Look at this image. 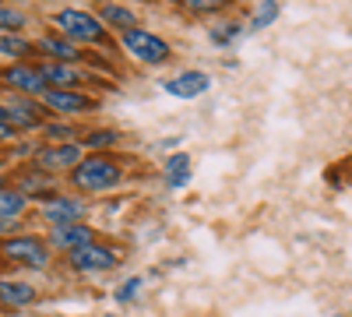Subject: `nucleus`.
<instances>
[{
	"label": "nucleus",
	"mask_w": 352,
	"mask_h": 317,
	"mask_svg": "<svg viewBox=\"0 0 352 317\" xmlns=\"http://www.w3.org/2000/svg\"><path fill=\"white\" fill-rule=\"evenodd\" d=\"M120 166H116L113 159H106V155H96V159H85V162H78L74 166V187L78 190H109V187H116L120 184Z\"/></svg>",
	"instance_id": "obj_1"
},
{
	"label": "nucleus",
	"mask_w": 352,
	"mask_h": 317,
	"mask_svg": "<svg viewBox=\"0 0 352 317\" xmlns=\"http://www.w3.org/2000/svg\"><path fill=\"white\" fill-rule=\"evenodd\" d=\"M53 25L60 28L71 43H102V36H106V28L92 14H88V11H74V8L60 11Z\"/></svg>",
	"instance_id": "obj_2"
},
{
	"label": "nucleus",
	"mask_w": 352,
	"mask_h": 317,
	"mask_svg": "<svg viewBox=\"0 0 352 317\" xmlns=\"http://www.w3.org/2000/svg\"><path fill=\"white\" fill-rule=\"evenodd\" d=\"M124 46H127L131 56H138L141 64H162L166 56H169L166 39L144 32V28H131V32H124Z\"/></svg>",
	"instance_id": "obj_3"
},
{
	"label": "nucleus",
	"mask_w": 352,
	"mask_h": 317,
	"mask_svg": "<svg viewBox=\"0 0 352 317\" xmlns=\"http://www.w3.org/2000/svg\"><path fill=\"white\" fill-rule=\"evenodd\" d=\"M120 265V254L113 247H99V243H88L81 250H71V268L74 272H109Z\"/></svg>",
	"instance_id": "obj_4"
},
{
	"label": "nucleus",
	"mask_w": 352,
	"mask_h": 317,
	"mask_svg": "<svg viewBox=\"0 0 352 317\" xmlns=\"http://www.w3.org/2000/svg\"><path fill=\"white\" fill-rule=\"evenodd\" d=\"M0 250H4V257H11V261H21V265H28V268H46V265H50V250H46L36 237L4 240V243H0Z\"/></svg>",
	"instance_id": "obj_5"
},
{
	"label": "nucleus",
	"mask_w": 352,
	"mask_h": 317,
	"mask_svg": "<svg viewBox=\"0 0 352 317\" xmlns=\"http://www.w3.org/2000/svg\"><path fill=\"white\" fill-rule=\"evenodd\" d=\"M208 85H212V78L204 71H184V74L162 81V89L169 96H176V99H197L201 92H208Z\"/></svg>",
	"instance_id": "obj_6"
},
{
	"label": "nucleus",
	"mask_w": 352,
	"mask_h": 317,
	"mask_svg": "<svg viewBox=\"0 0 352 317\" xmlns=\"http://www.w3.org/2000/svg\"><path fill=\"white\" fill-rule=\"evenodd\" d=\"M4 81L11 85V89H18V92H28V96H46V78H43V71L39 67H28V64H14V67H8L4 71Z\"/></svg>",
	"instance_id": "obj_7"
},
{
	"label": "nucleus",
	"mask_w": 352,
	"mask_h": 317,
	"mask_svg": "<svg viewBox=\"0 0 352 317\" xmlns=\"http://www.w3.org/2000/svg\"><path fill=\"white\" fill-rule=\"evenodd\" d=\"M92 229H88L85 222H74V226H53V233H50V243L53 247H60V250H81V247H88L92 243Z\"/></svg>",
	"instance_id": "obj_8"
},
{
	"label": "nucleus",
	"mask_w": 352,
	"mask_h": 317,
	"mask_svg": "<svg viewBox=\"0 0 352 317\" xmlns=\"http://www.w3.org/2000/svg\"><path fill=\"white\" fill-rule=\"evenodd\" d=\"M46 219L53 226H74V222L85 219V201H78V197H56V201L46 205Z\"/></svg>",
	"instance_id": "obj_9"
},
{
	"label": "nucleus",
	"mask_w": 352,
	"mask_h": 317,
	"mask_svg": "<svg viewBox=\"0 0 352 317\" xmlns=\"http://www.w3.org/2000/svg\"><path fill=\"white\" fill-rule=\"evenodd\" d=\"M46 106L53 113H88L96 102L92 99H85L78 92H64V89H46Z\"/></svg>",
	"instance_id": "obj_10"
},
{
	"label": "nucleus",
	"mask_w": 352,
	"mask_h": 317,
	"mask_svg": "<svg viewBox=\"0 0 352 317\" xmlns=\"http://www.w3.org/2000/svg\"><path fill=\"white\" fill-rule=\"evenodd\" d=\"M78 162H81V149H78V145H60V149L39 152V166H43L46 173L67 169V166H78Z\"/></svg>",
	"instance_id": "obj_11"
},
{
	"label": "nucleus",
	"mask_w": 352,
	"mask_h": 317,
	"mask_svg": "<svg viewBox=\"0 0 352 317\" xmlns=\"http://www.w3.org/2000/svg\"><path fill=\"white\" fill-rule=\"evenodd\" d=\"M36 300V289L28 282H0V303L4 307H28Z\"/></svg>",
	"instance_id": "obj_12"
},
{
	"label": "nucleus",
	"mask_w": 352,
	"mask_h": 317,
	"mask_svg": "<svg viewBox=\"0 0 352 317\" xmlns=\"http://www.w3.org/2000/svg\"><path fill=\"white\" fill-rule=\"evenodd\" d=\"M39 46H43V50L53 56L56 64H64V61H78V56H81V53H78V46H74L71 39H56V36H46Z\"/></svg>",
	"instance_id": "obj_13"
},
{
	"label": "nucleus",
	"mask_w": 352,
	"mask_h": 317,
	"mask_svg": "<svg viewBox=\"0 0 352 317\" xmlns=\"http://www.w3.org/2000/svg\"><path fill=\"white\" fill-rule=\"evenodd\" d=\"M8 124L11 127H36L39 124V109L32 106V102H14V106H8Z\"/></svg>",
	"instance_id": "obj_14"
},
{
	"label": "nucleus",
	"mask_w": 352,
	"mask_h": 317,
	"mask_svg": "<svg viewBox=\"0 0 352 317\" xmlns=\"http://www.w3.org/2000/svg\"><path fill=\"white\" fill-rule=\"evenodd\" d=\"M43 71V78H46V85H78V81H85L74 67H67V64H46V67H39Z\"/></svg>",
	"instance_id": "obj_15"
},
{
	"label": "nucleus",
	"mask_w": 352,
	"mask_h": 317,
	"mask_svg": "<svg viewBox=\"0 0 352 317\" xmlns=\"http://www.w3.org/2000/svg\"><path fill=\"white\" fill-rule=\"evenodd\" d=\"M102 21L113 25V28H124V32H131V28L138 25V14L127 11V8H120V4H106V8H102Z\"/></svg>",
	"instance_id": "obj_16"
},
{
	"label": "nucleus",
	"mask_w": 352,
	"mask_h": 317,
	"mask_svg": "<svg viewBox=\"0 0 352 317\" xmlns=\"http://www.w3.org/2000/svg\"><path fill=\"white\" fill-rule=\"evenodd\" d=\"M275 18H278V0H261L247 28H250V32H261V28H268Z\"/></svg>",
	"instance_id": "obj_17"
},
{
	"label": "nucleus",
	"mask_w": 352,
	"mask_h": 317,
	"mask_svg": "<svg viewBox=\"0 0 352 317\" xmlns=\"http://www.w3.org/2000/svg\"><path fill=\"white\" fill-rule=\"evenodd\" d=\"M187 177H190V159H187V155H173L169 166H166V180H169V187H184Z\"/></svg>",
	"instance_id": "obj_18"
},
{
	"label": "nucleus",
	"mask_w": 352,
	"mask_h": 317,
	"mask_svg": "<svg viewBox=\"0 0 352 317\" xmlns=\"http://www.w3.org/2000/svg\"><path fill=\"white\" fill-rule=\"evenodd\" d=\"M25 212V194L18 190H0V219H14Z\"/></svg>",
	"instance_id": "obj_19"
},
{
	"label": "nucleus",
	"mask_w": 352,
	"mask_h": 317,
	"mask_svg": "<svg viewBox=\"0 0 352 317\" xmlns=\"http://www.w3.org/2000/svg\"><path fill=\"white\" fill-rule=\"evenodd\" d=\"M25 25H28V18L18 8L0 4V28H4V32H18V28H25Z\"/></svg>",
	"instance_id": "obj_20"
},
{
	"label": "nucleus",
	"mask_w": 352,
	"mask_h": 317,
	"mask_svg": "<svg viewBox=\"0 0 352 317\" xmlns=\"http://www.w3.org/2000/svg\"><path fill=\"white\" fill-rule=\"evenodd\" d=\"M28 53V43L18 39V36H0V56H25Z\"/></svg>",
	"instance_id": "obj_21"
},
{
	"label": "nucleus",
	"mask_w": 352,
	"mask_h": 317,
	"mask_svg": "<svg viewBox=\"0 0 352 317\" xmlns=\"http://www.w3.org/2000/svg\"><path fill=\"white\" fill-rule=\"evenodd\" d=\"M113 141H116L113 131H96V134L85 138V145H88V149H106V145H113Z\"/></svg>",
	"instance_id": "obj_22"
},
{
	"label": "nucleus",
	"mask_w": 352,
	"mask_h": 317,
	"mask_svg": "<svg viewBox=\"0 0 352 317\" xmlns=\"http://www.w3.org/2000/svg\"><path fill=\"white\" fill-rule=\"evenodd\" d=\"M187 8L197 11V14H204V11H219V8H226V0H187Z\"/></svg>",
	"instance_id": "obj_23"
},
{
	"label": "nucleus",
	"mask_w": 352,
	"mask_h": 317,
	"mask_svg": "<svg viewBox=\"0 0 352 317\" xmlns=\"http://www.w3.org/2000/svg\"><path fill=\"white\" fill-rule=\"evenodd\" d=\"M236 32H240V28L236 25H226V28H212V39L222 46V43H232V39H236Z\"/></svg>",
	"instance_id": "obj_24"
},
{
	"label": "nucleus",
	"mask_w": 352,
	"mask_h": 317,
	"mask_svg": "<svg viewBox=\"0 0 352 317\" xmlns=\"http://www.w3.org/2000/svg\"><path fill=\"white\" fill-rule=\"evenodd\" d=\"M138 289H141V278H131V282H124L120 289H116V300H120V303H127V300H131Z\"/></svg>",
	"instance_id": "obj_25"
},
{
	"label": "nucleus",
	"mask_w": 352,
	"mask_h": 317,
	"mask_svg": "<svg viewBox=\"0 0 352 317\" xmlns=\"http://www.w3.org/2000/svg\"><path fill=\"white\" fill-rule=\"evenodd\" d=\"M46 134H50L53 141H64V138H74V127H67V124H53V127H46Z\"/></svg>",
	"instance_id": "obj_26"
},
{
	"label": "nucleus",
	"mask_w": 352,
	"mask_h": 317,
	"mask_svg": "<svg viewBox=\"0 0 352 317\" xmlns=\"http://www.w3.org/2000/svg\"><path fill=\"white\" fill-rule=\"evenodd\" d=\"M14 138V127L11 124H0V141H11Z\"/></svg>",
	"instance_id": "obj_27"
},
{
	"label": "nucleus",
	"mask_w": 352,
	"mask_h": 317,
	"mask_svg": "<svg viewBox=\"0 0 352 317\" xmlns=\"http://www.w3.org/2000/svg\"><path fill=\"white\" fill-rule=\"evenodd\" d=\"M0 124H8V106H0Z\"/></svg>",
	"instance_id": "obj_28"
}]
</instances>
